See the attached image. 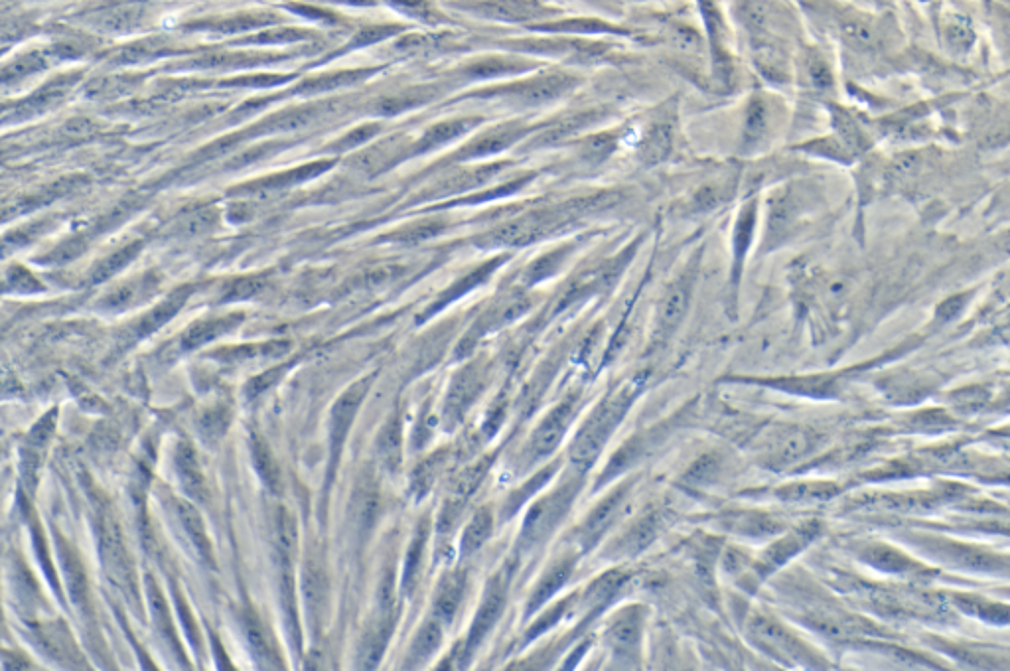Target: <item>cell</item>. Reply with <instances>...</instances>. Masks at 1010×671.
Masks as SVG:
<instances>
[{"instance_id": "obj_30", "label": "cell", "mask_w": 1010, "mask_h": 671, "mask_svg": "<svg viewBox=\"0 0 1010 671\" xmlns=\"http://www.w3.org/2000/svg\"><path fill=\"white\" fill-rule=\"evenodd\" d=\"M458 670V656H456V650L448 656H444L436 666H434L431 671H456Z\"/></svg>"}, {"instance_id": "obj_5", "label": "cell", "mask_w": 1010, "mask_h": 671, "mask_svg": "<svg viewBox=\"0 0 1010 671\" xmlns=\"http://www.w3.org/2000/svg\"><path fill=\"white\" fill-rule=\"evenodd\" d=\"M399 608L393 583L385 581L379 589L375 612L361 632L356 654V671H377L383 662L385 650L395 632Z\"/></svg>"}, {"instance_id": "obj_7", "label": "cell", "mask_w": 1010, "mask_h": 671, "mask_svg": "<svg viewBox=\"0 0 1010 671\" xmlns=\"http://www.w3.org/2000/svg\"><path fill=\"white\" fill-rule=\"evenodd\" d=\"M241 628L243 636L249 646V654L259 671H289L287 662L283 658V652L275 640L273 630L269 624L259 616V612L253 608L243 610L241 614Z\"/></svg>"}, {"instance_id": "obj_6", "label": "cell", "mask_w": 1010, "mask_h": 671, "mask_svg": "<svg viewBox=\"0 0 1010 671\" xmlns=\"http://www.w3.org/2000/svg\"><path fill=\"white\" fill-rule=\"evenodd\" d=\"M490 466H492L490 460H480L476 464H470L462 472H458L448 482L444 500L440 504V510H438V516L434 522V531L438 535H450L456 529L466 508L470 506L472 498L476 496V492L484 484V480L490 472Z\"/></svg>"}, {"instance_id": "obj_16", "label": "cell", "mask_w": 1010, "mask_h": 671, "mask_svg": "<svg viewBox=\"0 0 1010 671\" xmlns=\"http://www.w3.org/2000/svg\"><path fill=\"white\" fill-rule=\"evenodd\" d=\"M815 447V435L805 429H784L768 443L766 458L772 466H788Z\"/></svg>"}, {"instance_id": "obj_26", "label": "cell", "mask_w": 1010, "mask_h": 671, "mask_svg": "<svg viewBox=\"0 0 1010 671\" xmlns=\"http://www.w3.org/2000/svg\"><path fill=\"white\" fill-rule=\"evenodd\" d=\"M841 36L857 48H868L874 44V28L863 18L843 20L841 22Z\"/></svg>"}, {"instance_id": "obj_31", "label": "cell", "mask_w": 1010, "mask_h": 671, "mask_svg": "<svg viewBox=\"0 0 1010 671\" xmlns=\"http://www.w3.org/2000/svg\"><path fill=\"white\" fill-rule=\"evenodd\" d=\"M663 671H691V670H689V666H687V664H685V662H683L681 658H677L675 654H669V658L665 660V666H663Z\"/></svg>"}, {"instance_id": "obj_18", "label": "cell", "mask_w": 1010, "mask_h": 671, "mask_svg": "<svg viewBox=\"0 0 1010 671\" xmlns=\"http://www.w3.org/2000/svg\"><path fill=\"white\" fill-rule=\"evenodd\" d=\"M494 529H496V512L490 506L478 508L464 525L460 537V557L462 559L474 557L490 541Z\"/></svg>"}, {"instance_id": "obj_13", "label": "cell", "mask_w": 1010, "mask_h": 671, "mask_svg": "<svg viewBox=\"0 0 1010 671\" xmlns=\"http://www.w3.org/2000/svg\"><path fill=\"white\" fill-rule=\"evenodd\" d=\"M444 630L446 626L436 620L434 616H427L419 630L415 632L413 640L409 642V648L403 656L401 671H423L431 662L438 650L442 648L444 642Z\"/></svg>"}, {"instance_id": "obj_27", "label": "cell", "mask_w": 1010, "mask_h": 671, "mask_svg": "<svg viewBox=\"0 0 1010 671\" xmlns=\"http://www.w3.org/2000/svg\"><path fill=\"white\" fill-rule=\"evenodd\" d=\"M768 119H766V109L762 101H752L750 109L746 113V143H760V139L766 135Z\"/></svg>"}, {"instance_id": "obj_3", "label": "cell", "mask_w": 1010, "mask_h": 671, "mask_svg": "<svg viewBox=\"0 0 1010 671\" xmlns=\"http://www.w3.org/2000/svg\"><path fill=\"white\" fill-rule=\"evenodd\" d=\"M636 395H638V383H628L620 387L586 421V425L578 433L575 445L571 448V460L580 472H584L594 464L606 441L610 439L612 431L618 427V423L630 409Z\"/></svg>"}, {"instance_id": "obj_8", "label": "cell", "mask_w": 1010, "mask_h": 671, "mask_svg": "<svg viewBox=\"0 0 1010 671\" xmlns=\"http://www.w3.org/2000/svg\"><path fill=\"white\" fill-rule=\"evenodd\" d=\"M628 490H630V486L624 484V486L616 488L614 492H610L596 508L590 510V514L578 525L577 531H575V545H573V547H577L578 553L592 549L604 537V533L612 527V523L618 520L622 508L626 506Z\"/></svg>"}, {"instance_id": "obj_19", "label": "cell", "mask_w": 1010, "mask_h": 671, "mask_svg": "<svg viewBox=\"0 0 1010 671\" xmlns=\"http://www.w3.org/2000/svg\"><path fill=\"white\" fill-rule=\"evenodd\" d=\"M302 587H304V597L306 606L310 612V622L314 628L320 626L322 616H324V606H326V579L322 573L320 565H308L302 577Z\"/></svg>"}, {"instance_id": "obj_28", "label": "cell", "mask_w": 1010, "mask_h": 671, "mask_svg": "<svg viewBox=\"0 0 1010 671\" xmlns=\"http://www.w3.org/2000/svg\"><path fill=\"white\" fill-rule=\"evenodd\" d=\"M945 38H947V42H949L951 48L965 50L973 42V28L963 18L949 20V24L945 28Z\"/></svg>"}, {"instance_id": "obj_14", "label": "cell", "mask_w": 1010, "mask_h": 671, "mask_svg": "<svg viewBox=\"0 0 1010 671\" xmlns=\"http://www.w3.org/2000/svg\"><path fill=\"white\" fill-rule=\"evenodd\" d=\"M573 415H575V401L569 399L563 405H559L541 423V427L535 431V435L531 439V447H529L533 460L549 456L555 448L559 447V443L563 441V437L567 433V427L571 425Z\"/></svg>"}, {"instance_id": "obj_22", "label": "cell", "mask_w": 1010, "mask_h": 671, "mask_svg": "<svg viewBox=\"0 0 1010 671\" xmlns=\"http://www.w3.org/2000/svg\"><path fill=\"white\" fill-rule=\"evenodd\" d=\"M563 644H567V640L549 642L547 646L531 652L529 656H523V658L511 662L502 671H547L551 668V664L557 660V656L561 654Z\"/></svg>"}, {"instance_id": "obj_20", "label": "cell", "mask_w": 1010, "mask_h": 671, "mask_svg": "<svg viewBox=\"0 0 1010 671\" xmlns=\"http://www.w3.org/2000/svg\"><path fill=\"white\" fill-rule=\"evenodd\" d=\"M657 527H659V520L655 514H650V516H644L640 518L638 522L634 523L614 545V551L616 553H622V555H634L636 551L644 549L651 539L655 537L657 533Z\"/></svg>"}, {"instance_id": "obj_2", "label": "cell", "mask_w": 1010, "mask_h": 671, "mask_svg": "<svg viewBox=\"0 0 1010 671\" xmlns=\"http://www.w3.org/2000/svg\"><path fill=\"white\" fill-rule=\"evenodd\" d=\"M580 488L582 478L573 476L531 504L517 535V553L537 549L557 531V527L569 516Z\"/></svg>"}, {"instance_id": "obj_29", "label": "cell", "mask_w": 1010, "mask_h": 671, "mask_svg": "<svg viewBox=\"0 0 1010 671\" xmlns=\"http://www.w3.org/2000/svg\"><path fill=\"white\" fill-rule=\"evenodd\" d=\"M807 70H809V75H811V81L817 85V87H829L833 83V75H831V70L827 68V64L819 58H811L809 64H807Z\"/></svg>"}, {"instance_id": "obj_23", "label": "cell", "mask_w": 1010, "mask_h": 671, "mask_svg": "<svg viewBox=\"0 0 1010 671\" xmlns=\"http://www.w3.org/2000/svg\"><path fill=\"white\" fill-rule=\"evenodd\" d=\"M553 474H555V466H549V468L541 470L539 474H535L531 482H527V484H523L521 488L513 490V492L509 494V498L505 500L504 514H502V518L507 520V518H511L515 512H519V508H521V506H525V504H527V500H529L531 496H535V494H537V492H539V490H541V488H543V486L551 480V476H553Z\"/></svg>"}, {"instance_id": "obj_24", "label": "cell", "mask_w": 1010, "mask_h": 671, "mask_svg": "<svg viewBox=\"0 0 1010 671\" xmlns=\"http://www.w3.org/2000/svg\"><path fill=\"white\" fill-rule=\"evenodd\" d=\"M671 150V131L667 125H655L642 145V158L648 164L661 162Z\"/></svg>"}, {"instance_id": "obj_17", "label": "cell", "mask_w": 1010, "mask_h": 671, "mask_svg": "<svg viewBox=\"0 0 1010 671\" xmlns=\"http://www.w3.org/2000/svg\"><path fill=\"white\" fill-rule=\"evenodd\" d=\"M431 531H433V522L429 518L421 520V523L417 525L413 537H411V543H409V549H407V555H405V565H403V577H401V593L403 595H413L417 583H419V577H421V569H423V561H425V553H427V545H429V539H431Z\"/></svg>"}, {"instance_id": "obj_11", "label": "cell", "mask_w": 1010, "mask_h": 671, "mask_svg": "<svg viewBox=\"0 0 1010 671\" xmlns=\"http://www.w3.org/2000/svg\"><path fill=\"white\" fill-rule=\"evenodd\" d=\"M466 591H468V569L456 567L446 571L434 587L431 616L440 620L444 626L452 624V620L462 608Z\"/></svg>"}, {"instance_id": "obj_15", "label": "cell", "mask_w": 1010, "mask_h": 671, "mask_svg": "<svg viewBox=\"0 0 1010 671\" xmlns=\"http://www.w3.org/2000/svg\"><path fill=\"white\" fill-rule=\"evenodd\" d=\"M689 299H691V281L689 279H681L677 281L669 291L667 295L661 300L659 304V310H657V318H655V332H653V338L657 342L665 340L677 326L679 322L683 320L685 312H687V306H689Z\"/></svg>"}, {"instance_id": "obj_10", "label": "cell", "mask_w": 1010, "mask_h": 671, "mask_svg": "<svg viewBox=\"0 0 1010 671\" xmlns=\"http://www.w3.org/2000/svg\"><path fill=\"white\" fill-rule=\"evenodd\" d=\"M644 636V614L640 608L620 610L606 628V642L620 658L632 660L640 654Z\"/></svg>"}, {"instance_id": "obj_25", "label": "cell", "mask_w": 1010, "mask_h": 671, "mask_svg": "<svg viewBox=\"0 0 1010 671\" xmlns=\"http://www.w3.org/2000/svg\"><path fill=\"white\" fill-rule=\"evenodd\" d=\"M835 129L841 137V141L849 147V150H855V152H863L866 147L865 133L861 131V127L853 121V117H849L847 113L839 111L835 115Z\"/></svg>"}, {"instance_id": "obj_21", "label": "cell", "mask_w": 1010, "mask_h": 671, "mask_svg": "<svg viewBox=\"0 0 1010 671\" xmlns=\"http://www.w3.org/2000/svg\"><path fill=\"white\" fill-rule=\"evenodd\" d=\"M446 466V456L442 452L434 454L431 458H427L423 464H419L411 476V482H409V488H411V494L417 498V500H423L425 496L431 494L438 476L442 474Z\"/></svg>"}, {"instance_id": "obj_1", "label": "cell", "mask_w": 1010, "mask_h": 671, "mask_svg": "<svg viewBox=\"0 0 1010 671\" xmlns=\"http://www.w3.org/2000/svg\"><path fill=\"white\" fill-rule=\"evenodd\" d=\"M746 630L748 638L758 650L784 666L809 671L829 670L827 660L813 646H809L786 624L768 614H754Z\"/></svg>"}, {"instance_id": "obj_9", "label": "cell", "mask_w": 1010, "mask_h": 671, "mask_svg": "<svg viewBox=\"0 0 1010 671\" xmlns=\"http://www.w3.org/2000/svg\"><path fill=\"white\" fill-rule=\"evenodd\" d=\"M578 555L580 553H578L577 547H571V549H565L563 553H559L547 565V569L543 571V575L539 577V581L535 583L531 595L527 598V606H525L527 616L535 614L545 602H549L567 585V581L571 579V575L577 567Z\"/></svg>"}, {"instance_id": "obj_4", "label": "cell", "mask_w": 1010, "mask_h": 671, "mask_svg": "<svg viewBox=\"0 0 1010 671\" xmlns=\"http://www.w3.org/2000/svg\"><path fill=\"white\" fill-rule=\"evenodd\" d=\"M513 563H505L502 569H498L486 583V589H484V595H482V600H480V606L474 614V620L470 624V630L462 642V646L456 648V656H458V668L466 666L472 656L478 652V648L484 644V640L490 636V632L494 630V626L500 622V618L504 616L505 606H507V598H509V589H511V581H513Z\"/></svg>"}, {"instance_id": "obj_12", "label": "cell", "mask_w": 1010, "mask_h": 671, "mask_svg": "<svg viewBox=\"0 0 1010 671\" xmlns=\"http://www.w3.org/2000/svg\"><path fill=\"white\" fill-rule=\"evenodd\" d=\"M381 514V490L379 484L363 474L354 486L352 500H350V520L354 533L358 535L360 541H365L369 533L373 531L375 523Z\"/></svg>"}]
</instances>
